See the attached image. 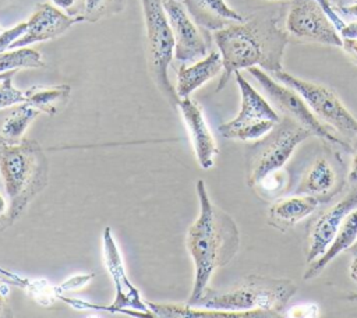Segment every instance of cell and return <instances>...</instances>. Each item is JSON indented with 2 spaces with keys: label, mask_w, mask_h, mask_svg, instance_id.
Instances as JSON below:
<instances>
[{
  "label": "cell",
  "mask_w": 357,
  "mask_h": 318,
  "mask_svg": "<svg viewBox=\"0 0 357 318\" xmlns=\"http://www.w3.org/2000/svg\"><path fill=\"white\" fill-rule=\"evenodd\" d=\"M247 70L258 81L265 96L276 109L280 110V113H283V116H287L294 121L300 123L303 127L310 130L314 137H318L329 144H337L343 146L347 152L353 153L351 145L332 134V131L324 123H321V120L312 113L310 106L305 103V100L297 91L284 84H278L271 75H268L262 68L257 66L250 67Z\"/></svg>",
  "instance_id": "obj_9"
},
{
  "label": "cell",
  "mask_w": 357,
  "mask_h": 318,
  "mask_svg": "<svg viewBox=\"0 0 357 318\" xmlns=\"http://www.w3.org/2000/svg\"><path fill=\"white\" fill-rule=\"evenodd\" d=\"M141 3L151 75L167 102L173 107H177L180 98L167 75V70L174 57V36L163 7V0H141Z\"/></svg>",
  "instance_id": "obj_6"
},
{
  "label": "cell",
  "mask_w": 357,
  "mask_h": 318,
  "mask_svg": "<svg viewBox=\"0 0 357 318\" xmlns=\"http://www.w3.org/2000/svg\"><path fill=\"white\" fill-rule=\"evenodd\" d=\"M149 310L155 317H195V318H251V317H275L271 312L254 310V311H220L194 305L180 304H160L146 301Z\"/></svg>",
  "instance_id": "obj_21"
},
{
  "label": "cell",
  "mask_w": 357,
  "mask_h": 318,
  "mask_svg": "<svg viewBox=\"0 0 357 318\" xmlns=\"http://www.w3.org/2000/svg\"><path fill=\"white\" fill-rule=\"evenodd\" d=\"M349 251H350V254H351L353 257H357V240H356V243L349 248Z\"/></svg>",
  "instance_id": "obj_35"
},
{
  "label": "cell",
  "mask_w": 357,
  "mask_h": 318,
  "mask_svg": "<svg viewBox=\"0 0 357 318\" xmlns=\"http://www.w3.org/2000/svg\"><path fill=\"white\" fill-rule=\"evenodd\" d=\"M213 40L223 63L216 89L222 91L230 75L241 68L259 66L271 74L283 70L282 59L289 43V32L278 25V17L262 13L215 31Z\"/></svg>",
  "instance_id": "obj_1"
},
{
  "label": "cell",
  "mask_w": 357,
  "mask_h": 318,
  "mask_svg": "<svg viewBox=\"0 0 357 318\" xmlns=\"http://www.w3.org/2000/svg\"><path fill=\"white\" fill-rule=\"evenodd\" d=\"M311 131L293 119L283 116L261 138L247 148V183L255 191L262 187L283 181V166L293 155L294 149L307 138Z\"/></svg>",
  "instance_id": "obj_4"
},
{
  "label": "cell",
  "mask_w": 357,
  "mask_h": 318,
  "mask_svg": "<svg viewBox=\"0 0 357 318\" xmlns=\"http://www.w3.org/2000/svg\"><path fill=\"white\" fill-rule=\"evenodd\" d=\"M335 8H340V7H347V6H353L357 4V0H329Z\"/></svg>",
  "instance_id": "obj_33"
},
{
  "label": "cell",
  "mask_w": 357,
  "mask_h": 318,
  "mask_svg": "<svg viewBox=\"0 0 357 318\" xmlns=\"http://www.w3.org/2000/svg\"><path fill=\"white\" fill-rule=\"evenodd\" d=\"M10 142H14V141H10L8 138H6L4 135L0 134V146H1V145H6V144H10ZM15 142H17V141H15Z\"/></svg>",
  "instance_id": "obj_36"
},
{
  "label": "cell",
  "mask_w": 357,
  "mask_h": 318,
  "mask_svg": "<svg viewBox=\"0 0 357 318\" xmlns=\"http://www.w3.org/2000/svg\"><path fill=\"white\" fill-rule=\"evenodd\" d=\"M350 278L357 283V257H354V259L350 265Z\"/></svg>",
  "instance_id": "obj_34"
},
{
  "label": "cell",
  "mask_w": 357,
  "mask_h": 318,
  "mask_svg": "<svg viewBox=\"0 0 357 318\" xmlns=\"http://www.w3.org/2000/svg\"><path fill=\"white\" fill-rule=\"evenodd\" d=\"M286 29L301 40L342 47V38L318 0H290Z\"/></svg>",
  "instance_id": "obj_10"
},
{
  "label": "cell",
  "mask_w": 357,
  "mask_h": 318,
  "mask_svg": "<svg viewBox=\"0 0 357 318\" xmlns=\"http://www.w3.org/2000/svg\"><path fill=\"white\" fill-rule=\"evenodd\" d=\"M39 114H40V110L35 107L32 103H29L28 100L13 106V109L8 112V114L6 116L1 124L0 134L8 138L10 141H14V142L20 141L24 132L26 131V128L29 127V124Z\"/></svg>",
  "instance_id": "obj_23"
},
{
  "label": "cell",
  "mask_w": 357,
  "mask_h": 318,
  "mask_svg": "<svg viewBox=\"0 0 357 318\" xmlns=\"http://www.w3.org/2000/svg\"><path fill=\"white\" fill-rule=\"evenodd\" d=\"M177 107L180 109L184 123L188 128V134L191 137L199 166L202 169L212 167L219 149L202 114V109L190 96L180 98Z\"/></svg>",
  "instance_id": "obj_16"
},
{
  "label": "cell",
  "mask_w": 357,
  "mask_h": 318,
  "mask_svg": "<svg viewBox=\"0 0 357 318\" xmlns=\"http://www.w3.org/2000/svg\"><path fill=\"white\" fill-rule=\"evenodd\" d=\"M347 183V174L339 152L325 149L301 177L296 194L315 197L321 204L331 201Z\"/></svg>",
  "instance_id": "obj_12"
},
{
  "label": "cell",
  "mask_w": 357,
  "mask_h": 318,
  "mask_svg": "<svg viewBox=\"0 0 357 318\" xmlns=\"http://www.w3.org/2000/svg\"><path fill=\"white\" fill-rule=\"evenodd\" d=\"M279 1H283V0H279Z\"/></svg>",
  "instance_id": "obj_39"
},
{
  "label": "cell",
  "mask_w": 357,
  "mask_h": 318,
  "mask_svg": "<svg viewBox=\"0 0 357 318\" xmlns=\"http://www.w3.org/2000/svg\"><path fill=\"white\" fill-rule=\"evenodd\" d=\"M321 202L311 195L297 194L272 204L268 209V223L279 232H287L310 216Z\"/></svg>",
  "instance_id": "obj_18"
},
{
  "label": "cell",
  "mask_w": 357,
  "mask_h": 318,
  "mask_svg": "<svg viewBox=\"0 0 357 318\" xmlns=\"http://www.w3.org/2000/svg\"><path fill=\"white\" fill-rule=\"evenodd\" d=\"M234 75L241 93V107L233 120L219 126V132L229 139H258L265 135L280 117L273 106L245 81L240 71H236Z\"/></svg>",
  "instance_id": "obj_7"
},
{
  "label": "cell",
  "mask_w": 357,
  "mask_h": 318,
  "mask_svg": "<svg viewBox=\"0 0 357 318\" xmlns=\"http://www.w3.org/2000/svg\"><path fill=\"white\" fill-rule=\"evenodd\" d=\"M45 67L42 54L28 46L8 49L0 53V73L21 68H39Z\"/></svg>",
  "instance_id": "obj_24"
},
{
  "label": "cell",
  "mask_w": 357,
  "mask_h": 318,
  "mask_svg": "<svg viewBox=\"0 0 357 318\" xmlns=\"http://www.w3.org/2000/svg\"><path fill=\"white\" fill-rule=\"evenodd\" d=\"M163 7L174 36V59L185 64L205 57L211 42L208 31L192 21L181 0H163Z\"/></svg>",
  "instance_id": "obj_13"
},
{
  "label": "cell",
  "mask_w": 357,
  "mask_h": 318,
  "mask_svg": "<svg viewBox=\"0 0 357 318\" xmlns=\"http://www.w3.org/2000/svg\"><path fill=\"white\" fill-rule=\"evenodd\" d=\"M93 275H77V276H71L70 279H67L60 289L61 290H73V289H79L84 287L86 283H89L92 280Z\"/></svg>",
  "instance_id": "obj_29"
},
{
  "label": "cell",
  "mask_w": 357,
  "mask_h": 318,
  "mask_svg": "<svg viewBox=\"0 0 357 318\" xmlns=\"http://www.w3.org/2000/svg\"><path fill=\"white\" fill-rule=\"evenodd\" d=\"M11 219L8 216V202L6 198L0 194V230L6 229L8 225H11Z\"/></svg>",
  "instance_id": "obj_31"
},
{
  "label": "cell",
  "mask_w": 357,
  "mask_h": 318,
  "mask_svg": "<svg viewBox=\"0 0 357 318\" xmlns=\"http://www.w3.org/2000/svg\"><path fill=\"white\" fill-rule=\"evenodd\" d=\"M354 208H357V186L350 187L344 198L310 222L307 229V264H311L326 251L343 219Z\"/></svg>",
  "instance_id": "obj_14"
},
{
  "label": "cell",
  "mask_w": 357,
  "mask_h": 318,
  "mask_svg": "<svg viewBox=\"0 0 357 318\" xmlns=\"http://www.w3.org/2000/svg\"><path fill=\"white\" fill-rule=\"evenodd\" d=\"M342 38V47L347 56L357 64V21L344 24L339 31Z\"/></svg>",
  "instance_id": "obj_27"
},
{
  "label": "cell",
  "mask_w": 357,
  "mask_h": 318,
  "mask_svg": "<svg viewBox=\"0 0 357 318\" xmlns=\"http://www.w3.org/2000/svg\"><path fill=\"white\" fill-rule=\"evenodd\" d=\"M347 184L350 187L357 186V145H356V149H353V162H351L350 170L347 173Z\"/></svg>",
  "instance_id": "obj_32"
},
{
  "label": "cell",
  "mask_w": 357,
  "mask_h": 318,
  "mask_svg": "<svg viewBox=\"0 0 357 318\" xmlns=\"http://www.w3.org/2000/svg\"><path fill=\"white\" fill-rule=\"evenodd\" d=\"M223 70L222 56L219 52H211L198 61H194L192 66H180L177 71V85L176 92L178 98L190 96L201 85L212 80Z\"/></svg>",
  "instance_id": "obj_19"
},
{
  "label": "cell",
  "mask_w": 357,
  "mask_h": 318,
  "mask_svg": "<svg viewBox=\"0 0 357 318\" xmlns=\"http://www.w3.org/2000/svg\"><path fill=\"white\" fill-rule=\"evenodd\" d=\"M18 70H11L4 78L0 80V110L13 107L26 100V91H21L13 86V77Z\"/></svg>",
  "instance_id": "obj_26"
},
{
  "label": "cell",
  "mask_w": 357,
  "mask_h": 318,
  "mask_svg": "<svg viewBox=\"0 0 357 318\" xmlns=\"http://www.w3.org/2000/svg\"><path fill=\"white\" fill-rule=\"evenodd\" d=\"M0 32H1V28H0Z\"/></svg>",
  "instance_id": "obj_38"
},
{
  "label": "cell",
  "mask_w": 357,
  "mask_h": 318,
  "mask_svg": "<svg viewBox=\"0 0 357 318\" xmlns=\"http://www.w3.org/2000/svg\"><path fill=\"white\" fill-rule=\"evenodd\" d=\"M71 88L68 85L42 86L35 85L26 89V100L40 110V113L56 114L66 106Z\"/></svg>",
  "instance_id": "obj_22"
},
{
  "label": "cell",
  "mask_w": 357,
  "mask_h": 318,
  "mask_svg": "<svg viewBox=\"0 0 357 318\" xmlns=\"http://www.w3.org/2000/svg\"><path fill=\"white\" fill-rule=\"evenodd\" d=\"M8 286H10V283L6 282V279L0 276V317H6L7 311H8V303H7Z\"/></svg>",
  "instance_id": "obj_30"
},
{
  "label": "cell",
  "mask_w": 357,
  "mask_h": 318,
  "mask_svg": "<svg viewBox=\"0 0 357 318\" xmlns=\"http://www.w3.org/2000/svg\"><path fill=\"white\" fill-rule=\"evenodd\" d=\"M103 255L106 268L110 273V278L116 289L113 303L109 307H105L103 310L110 312L135 311L137 315L141 317H155V314L149 310L146 301L141 298L138 289L130 282L119 245L112 234L110 227H106L103 230Z\"/></svg>",
  "instance_id": "obj_11"
},
{
  "label": "cell",
  "mask_w": 357,
  "mask_h": 318,
  "mask_svg": "<svg viewBox=\"0 0 357 318\" xmlns=\"http://www.w3.org/2000/svg\"><path fill=\"white\" fill-rule=\"evenodd\" d=\"M13 0H0V7L1 6H6V4H8V3H11Z\"/></svg>",
  "instance_id": "obj_37"
},
{
  "label": "cell",
  "mask_w": 357,
  "mask_h": 318,
  "mask_svg": "<svg viewBox=\"0 0 357 318\" xmlns=\"http://www.w3.org/2000/svg\"><path fill=\"white\" fill-rule=\"evenodd\" d=\"M192 21L205 31H219L244 17L230 8L225 0H181Z\"/></svg>",
  "instance_id": "obj_17"
},
{
  "label": "cell",
  "mask_w": 357,
  "mask_h": 318,
  "mask_svg": "<svg viewBox=\"0 0 357 318\" xmlns=\"http://www.w3.org/2000/svg\"><path fill=\"white\" fill-rule=\"evenodd\" d=\"M49 162L42 146L21 138L0 146V177L8 198V216L14 222L47 184Z\"/></svg>",
  "instance_id": "obj_3"
},
{
  "label": "cell",
  "mask_w": 357,
  "mask_h": 318,
  "mask_svg": "<svg viewBox=\"0 0 357 318\" xmlns=\"http://www.w3.org/2000/svg\"><path fill=\"white\" fill-rule=\"evenodd\" d=\"M272 75L279 82L297 91L319 120L336 128L349 142H357V119L346 109L333 91L319 84L303 81L283 70L275 71Z\"/></svg>",
  "instance_id": "obj_8"
},
{
  "label": "cell",
  "mask_w": 357,
  "mask_h": 318,
  "mask_svg": "<svg viewBox=\"0 0 357 318\" xmlns=\"http://www.w3.org/2000/svg\"><path fill=\"white\" fill-rule=\"evenodd\" d=\"M198 218L187 230L185 245L194 262V285L187 304H192L208 287L212 273L227 265L240 248V233L230 215L209 198L204 180L197 181Z\"/></svg>",
  "instance_id": "obj_2"
},
{
  "label": "cell",
  "mask_w": 357,
  "mask_h": 318,
  "mask_svg": "<svg viewBox=\"0 0 357 318\" xmlns=\"http://www.w3.org/2000/svg\"><path fill=\"white\" fill-rule=\"evenodd\" d=\"M356 240H357V208H354L343 219L342 225L339 226L337 233L335 234V237H333L332 243L329 244V247L326 248V251L319 258H317L315 261L308 264V268L304 272V280L317 278L335 257H337L340 252L349 250L356 243Z\"/></svg>",
  "instance_id": "obj_20"
},
{
  "label": "cell",
  "mask_w": 357,
  "mask_h": 318,
  "mask_svg": "<svg viewBox=\"0 0 357 318\" xmlns=\"http://www.w3.org/2000/svg\"><path fill=\"white\" fill-rule=\"evenodd\" d=\"M126 0H84L81 18L82 21H99L103 17L120 13Z\"/></svg>",
  "instance_id": "obj_25"
},
{
  "label": "cell",
  "mask_w": 357,
  "mask_h": 318,
  "mask_svg": "<svg viewBox=\"0 0 357 318\" xmlns=\"http://www.w3.org/2000/svg\"><path fill=\"white\" fill-rule=\"evenodd\" d=\"M26 28H28V22H20L10 29L1 31L0 32V53L8 50L11 47V45L26 32Z\"/></svg>",
  "instance_id": "obj_28"
},
{
  "label": "cell",
  "mask_w": 357,
  "mask_h": 318,
  "mask_svg": "<svg viewBox=\"0 0 357 318\" xmlns=\"http://www.w3.org/2000/svg\"><path fill=\"white\" fill-rule=\"evenodd\" d=\"M82 21L81 17L70 15L61 11V8L56 7L50 3L38 4L31 18L26 21L28 28L26 32L17 39L10 49L29 46L36 42L49 40L64 33L70 26L75 22Z\"/></svg>",
  "instance_id": "obj_15"
},
{
  "label": "cell",
  "mask_w": 357,
  "mask_h": 318,
  "mask_svg": "<svg viewBox=\"0 0 357 318\" xmlns=\"http://www.w3.org/2000/svg\"><path fill=\"white\" fill-rule=\"evenodd\" d=\"M296 290L297 286L290 279L250 275L241 285L226 292L206 287L199 298L188 305L220 311L261 310L278 317Z\"/></svg>",
  "instance_id": "obj_5"
}]
</instances>
